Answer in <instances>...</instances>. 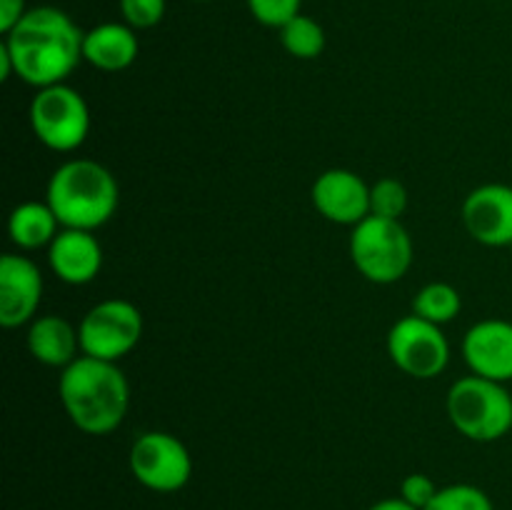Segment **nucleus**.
Wrapping results in <instances>:
<instances>
[{
	"label": "nucleus",
	"instance_id": "1",
	"mask_svg": "<svg viewBox=\"0 0 512 510\" xmlns=\"http://www.w3.org/2000/svg\"><path fill=\"white\" fill-rule=\"evenodd\" d=\"M85 33L65 10L55 5L30 8L3 45L13 58L15 75L33 88L65 83L83 58Z\"/></svg>",
	"mask_w": 512,
	"mask_h": 510
},
{
	"label": "nucleus",
	"instance_id": "2",
	"mask_svg": "<svg viewBox=\"0 0 512 510\" xmlns=\"http://www.w3.org/2000/svg\"><path fill=\"white\" fill-rule=\"evenodd\" d=\"M60 403L78 430L108 435L125 420L130 408V385L118 363L78 355L58 380Z\"/></svg>",
	"mask_w": 512,
	"mask_h": 510
},
{
	"label": "nucleus",
	"instance_id": "3",
	"mask_svg": "<svg viewBox=\"0 0 512 510\" xmlns=\"http://www.w3.org/2000/svg\"><path fill=\"white\" fill-rule=\"evenodd\" d=\"M45 203L53 208L63 228L95 230L108 223L118 210V180L95 160H68L50 175Z\"/></svg>",
	"mask_w": 512,
	"mask_h": 510
},
{
	"label": "nucleus",
	"instance_id": "4",
	"mask_svg": "<svg viewBox=\"0 0 512 510\" xmlns=\"http://www.w3.org/2000/svg\"><path fill=\"white\" fill-rule=\"evenodd\" d=\"M448 415L465 438L493 443L512 428V395L498 380L465 375L448 390Z\"/></svg>",
	"mask_w": 512,
	"mask_h": 510
},
{
	"label": "nucleus",
	"instance_id": "5",
	"mask_svg": "<svg viewBox=\"0 0 512 510\" xmlns=\"http://www.w3.org/2000/svg\"><path fill=\"white\" fill-rule=\"evenodd\" d=\"M350 258L370 283H398L413 263V240L400 220L368 215L350 233Z\"/></svg>",
	"mask_w": 512,
	"mask_h": 510
},
{
	"label": "nucleus",
	"instance_id": "6",
	"mask_svg": "<svg viewBox=\"0 0 512 510\" xmlns=\"http://www.w3.org/2000/svg\"><path fill=\"white\" fill-rule=\"evenodd\" d=\"M30 128L50 150L70 153L80 148L90 133V108L83 95L70 85L40 88L30 100Z\"/></svg>",
	"mask_w": 512,
	"mask_h": 510
},
{
	"label": "nucleus",
	"instance_id": "7",
	"mask_svg": "<svg viewBox=\"0 0 512 510\" xmlns=\"http://www.w3.org/2000/svg\"><path fill=\"white\" fill-rule=\"evenodd\" d=\"M78 335L83 355L118 363L143 338V313L130 300H100L80 320Z\"/></svg>",
	"mask_w": 512,
	"mask_h": 510
},
{
	"label": "nucleus",
	"instance_id": "8",
	"mask_svg": "<svg viewBox=\"0 0 512 510\" xmlns=\"http://www.w3.org/2000/svg\"><path fill=\"white\" fill-rule=\"evenodd\" d=\"M130 473L143 488L153 493H175L188 485L193 475V458L185 443L163 430L138 435L130 448Z\"/></svg>",
	"mask_w": 512,
	"mask_h": 510
},
{
	"label": "nucleus",
	"instance_id": "9",
	"mask_svg": "<svg viewBox=\"0 0 512 510\" xmlns=\"http://www.w3.org/2000/svg\"><path fill=\"white\" fill-rule=\"evenodd\" d=\"M388 355L395 368L418 380H433L448 368L450 343L443 325H435L420 315H405L390 328Z\"/></svg>",
	"mask_w": 512,
	"mask_h": 510
},
{
	"label": "nucleus",
	"instance_id": "10",
	"mask_svg": "<svg viewBox=\"0 0 512 510\" xmlns=\"http://www.w3.org/2000/svg\"><path fill=\"white\" fill-rule=\"evenodd\" d=\"M463 223L473 240L488 248L512 245V188L488 183L470 190L463 200Z\"/></svg>",
	"mask_w": 512,
	"mask_h": 510
},
{
	"label": "nucleus",
	"instance_id": "11",
	"mask_svg": "<svg viewBox=\"0 0 512 510\" xmlns=\"http://www.w3.org/2000/svg\"><path fill=\"white\" fill-rule=\"evenodd\" d=\"M43 298V275L25 255L5 253L0 258V325L20 328L33 323Z\"/></svg>",
	"mask_w": 512,
	"mask_h": 510
},
{
	"label": "nucleus",
	"instance_id": "12",
	"mask_svg": "<svg viewBox=\"0 0 512 510\" xmlns=\"http://www.w3.org/2000/svg\"><path fill=\"white\" fill-rule=\"evenodd\" d=\"M315 210L338 225H358L370 215V188L358 173L330 168L318 175L310 190Z\"/></svg>",
	"mask_w": 512,
	"mask_h": 510
},
{
	"label": "nucleus",
	"instance_id": "13",
	"mask_svg": "<svg viewBox=\"0 0 512 510\" xmlns=\"http://www.w3.org/2000/svg\"><path fill=\"white\" fill-rule=\"evenodd\" d=\"M463 355L473 375L512 380V323L498 318L475 323L463 338Z\"/></svg>",
	"mask_w": 512,
	"mask_h": 510
},
{
	"label": "nucleus",
	"instance_id": "14",
	"mask_svg": "<svg viewBox=\"0 0 512 510\" xmlns=\"http://www.w3.org/2000/svg\"><path fill=\"white\" fill-rule=\"evenodd\" d=\"M50 270L68 285H88L103 268V248L93 230L60 228L48 245Z\"/></svg>",
	"mask_w": 512,
	"mask_h": 510
},
{
	"label": "nucleus",
	"instance_id": "15",
	"mask_svg": "<svg viewBox=\"0 0 512 510\" xmlns=\"http://www.w3.org/2000/svg\"><path fill=\"white\" fill-rule=\"evenodd\" d=\"M138 35L128 23H100L83 38V60L105 73H120L138 58Z\"/></svg>",
	"mask_w": 512,
	"mask_h": 510
},
{
	"label": "nucleus",
	"instance_id": "16",
	"mask_svg": "<svg viewBox=\"0 0 512 510\" xmlns=\"http://www.w3.org/2000/svg\"><path fill=\"white\" fill-rule=\"evenodd\" d=\"M28 350L48 368H68L80 350V335L60 315H40L28 328Z\"/></svg>",
	"mask_w": 512,
	"mask_h": 510
},
{
	"label": "nucleus",
	"instance_id": "17",
	"mask_svg": "<svg viewBox=\"0 0 512 510\" xmlns=\"http://www.w3.org/2000/svg\"><path fill=\"white\" fill-rule=\"evenodd\" d=\"M60 220L55 218L53 208L40 200H28L20 203L8 218V235L20 250H38L45 248L60 233Z\"/></svg>",
	"mask_w": 512,
	"mask_h": 510
},
{
	"label": "nucleus",
	"instance_id": "18",
	"mask_svg": "<svg viewBox=\"0 0 512 510\" xmlns=\"http://www.w3.org/2000/svg\"><path fill=\"white\" fill-rule=\"evenodd\" d=\"M280 43L293 58L313 60L325 50V30L310 15H295L280 28Z\"/></svg>",
	"mask_w": 512,
	"mask_h": 510
},
{
	"label": "nucleus",
	"instance_id": "19",
	"mask_svg": "<svg viewBox=\"0 0 512 510\" xmlns=\"http://www.w3.org/2000/svg\"><path fill=\"white\" fill-rule=\"evenodd\" d=\"M460 308H463V300H460V293L450 283H428L413 298V313L435 325H445L455 320Z\"/></svg>",
	"mask_w": 512,
	"mask_h": 510
},
{
	"label": "nucleus",
	"instance_id": "20",
	"mask_svg": "<svg viewBox=\"0 0 512 510\" xmlns=\"http://www.w3.org/2000/svg\"><path fill=\"white\" fill-rule=\"evenodd\" d=\"M425 510H495L493 500L485 490H480L478 485L470 483H455L445 485L438 490V495L433 498V503Z\"/></svg>",
	"mask_w": 512,
	"mask_h": 510
},
{
	"label": "nucleus",
	"instance_id": "21",
	"mask_svg": "<svg viewBox=\"0 0 512 510\" xmlns=\"http://www.w3.org/2000/svg\"><path fill=\"white\" fill-rule=\"evenodd\" d=\"M408 208V190L400 180L383 178L370 188V215L400 220Z\"/></svg>",
	"mask_w": 512,
	"mask_h": 510
},
{
	"label": "nucleus",
	"instance_id": "22",
	"mask_svg": "<svg viewBox=\"0 0 512 510\" xmlns=\"http://www.w3.org/2000/svg\"><path fill=\"white\" fill-rule=\"evenodd\" d=\"M300 5L303 0H248L250 15L258 20L260 25L268 28H283L288 20L300 15Z\"/></svg>",
	"mask_w": 512,
	"mask_h": 510
},
{
	"label": "nucleus",
	"instance_id": "23",
	"mask_svg": "<svg viewBox=\"0 0 512 510\" xmlns=\"http://www.w3.org/2000/svg\"><path fill=\"white\" fill-rule=\"evenodd\" d=\"M120 13L133 30L155 28L165 18V0H120Z\"/></svg>",
	"mask_w": 512,
	"mask_h": 510
},
{
	"label": "nucleus",
	"instance_id": "24",
	"mask_svg": "<svg viewBox=\"0 0 512 510\" xmlns=\"http://www.w3.org/2000/svg\"><path fill=\"white\" fill-rule=\"evenodd\" d=\"M438 485H435V480L430 478V475L425 473H410L408 478L400 483V498L405 500V503H410L413 508L418 510H425L430 503H433V498L438 495Z\"/></svg>",
	"mask_w": 512,
	"mask_h": 510
},
{
	"label": "nucleus",
	"instance_id": "25",
	"mask_svg": "<svg viewBox=\"0 0 512 510\" xmlns=\"http://www.w3.org/2000/svg\"><path fill=\"white\" fill-rule=\"evenodd\" d=\"M25 13V0H0V33H10Z\"/></svg>",
	"mask_w": 512,
	"mask_h": 510
},
{
	"label": "nucleus",
	"instance_id": "26",
	"mask_svg": "<svg viewBox=\"0 0 512 510\" xmlns=\"http://www.w3.org/2000/svg\"><path fill=\"white\" fill-rule=\"evenodd\" d=\"M370 510H418V508H413L410 503H405V500L398 495V498L378 500L375 505H370Z\"/></svg>",
	"mask_w": 512,
	"mask_h": 510
},
{
	"label": "nucleus",
	"instance_id": "27",
	"mask_svg": "<svg viewBox=\"0 0 512 510\" xmlns=\"http://www.w3.org/2000/svg\"><path fill=\"white\" fill-rule=\"evenodd\" d=\"M10 75H15L13 58H10L8 48H5V45L0 43V80H8Z\"/></svg>",
	"mask_w": 512,
	"mask_h": 510
},
{
	"label": "nucleus",
	"instance_id": "28",
	"mask_svg": "<svg viewBox=\"0 0 512 510\" xmlns=\"http://www.w3.org/2000/svg\"><path fill=\"white\" fill-rule=\"evenodd\" d=\"M195 3H210V0H195Z\"/></svg>",
	"mask_w": 512,
	"mask_h": 510
},
{
	"label": "nucleus",
	"instance_id": "29",
	"mask_svg": "<svg viewBox=\"0 0 512 510\" xmlns=\"http://www.w3.org/2000/svg\"><path fill=\"white\" fill-rule=\"evenodd\" d=\"M510 248H512V245H510Z\"/></svg>",
	"mask_w": 512,
	"mask_h": 510
}]
</instances>
